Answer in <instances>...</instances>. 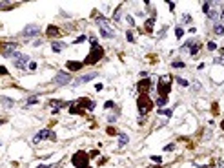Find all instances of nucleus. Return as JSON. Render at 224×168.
Segmentation results:
<instances>
[{"mask_svg":"<svg viewBox=\"0 0 224 168\" xmlns=\"http://www.w3.org/2000/svg\"><path fill=\"white\" fill-rule=\"evenodd\" d=\"M97 24H99V29H100V35H102L104 38H113V37H115V31H113V28L109 26V22H108V18H106V17L99 15V17H97Z\"/></svg>","mask_w":224,"mask_h":168,"instance_id":"1","label":"nucleus"},{"mask_svg":"<svg viewBox=\"0 0 224 168\" xmlns=\"http://www.w3.org/2000/svg\"><path fill=\"white\" fill-rule=\"evenodd\" d=\"M102 57H104V48H102V46H97V44H93V48H91V51H89V55L84 59V64H95V62H99Z\"/></svg>","mask_w":224,"mask_h":168,"instance_id":"2","label":"nucleus"},{"mask_svg":"<svg viewBox=\"0 0 224 168\" xmlns=\"http://www.w3.org/2000/svg\"><path fill=\"white\" fill-rule=\"evenodd\" d=\"M71 163L77 168H89V155L84 150H79L77 154L71 157Z\"/></svg>","mask_w":224,"mask_h":168,"instance_id":"3","label":"nucleus"},{"mask_svg":"<svg viewBox=\"0 0 224 168\" xmlns=\"http://www.w3.org/2000/svg\"><path fill=\"white\" fill-rule=\"evenodd\" d=\"M137 106H138V112H140V115H146L149 110L153 108V101L149 99L148 93H146V95H138V99H137Z\"/></svg>","mask_w":224,"mask_h":168,"instance_id":"4","label":"nucleus"},{"mask_svg":"<svg viewBox=\"0 0 224 168\" xmlns=\"http://www.w3.org/2000/svg\"><path fill=\"white\" fill-rule=\"evenodd\" d=\"M157 90H158V93H161L162 97H166L168 93L171 91V79H166V77L158 79V82H157Z\"/></svg>","mask_w":224,"mask_h":168,"instance_id":"5","label":"nucleus"},{"mask_svg":"<svg viewBox=\"0 0 224 168\" xmlns=\"http://www.w3.org/2000/svg\"><path fill=\"white\" fill-rule=\"evenodd\" d=\"M44 139H49V141H57V135L55 132H51V130H40L35 137H33V143H40V141H44Z\"/></svg>","mask_w":224,"mask_h":168,"instance_id":"6","label":"nucleus"},{"mask_svg":"<svg viewBox=\"0 0 224 168\" xmlns=\"http://www.w3.org/2000/svg\"><path fill=\"white\" fill-rule=\"evenodd\" d=\"M53 82L57 84V86H64V84H69L71 82V75L68 71H58L57 75H55V79H53Z\"/></svg>","mask_w":224,"mask_h":168,"instance_id":"7","label":"nucleus"},{"mask_svg":"<svg viewBox=\"0 0 224 168\" xmlns=\"http://www.w3.org/2000/svg\"><path fill=\"white\" fill-rule=\"evenodd\" d=\"M73 104H75V106H80V110L86 108L88 112H91V110L95 108V102H93V101H89V99H79V101H75Z\"/></svg>","mask_w":224,"mask_h":168,"instance_id":"8","label":"nucleus"},{"mask_svg":"<svg viewBox=\"0 0 224 168\" xmlns=\"http://www.w3.org/2000/svg\"><path fill=\"white\" fill-rule=\"evenodd\" d=\"M29 62H31V60H29V57H27V55L20 53V55H18V59L15 60V66H17L18 70H26V66H29Z\"/></svg>","mask_w":224,"mask_h":168,"instance_id":"9","label":"nucleus"},{"mask_svg":"<svg viewBox=\"0 0 224 168\" xmlns=\"http://www.w3.org/2000/svg\"><path fill=\"white\" fill-rule=\"evenodd\" d=\"M38 26L37 24H27L24 29H22V35L24 37H35V35H38Z\"/></svg>","mask_w":224,"mask_h":168,"instance_id":"10","label":"nucleus"},{"mask_svg":"<svg viewBox=\"0 0 224 168\" xmlns=\"http://www.w3.org/2000/svg\"><path fill=\"white\" fill-rule=\"evenodd\" d=\"M149 79L146 77V79H140L138 80V84H137V88H138V91H140V95H146V93L149 91Z\"/></svg>","mask_w":224,"mask_h":168,"instance_id":"11","label":"nucleus"},{"mask_svg":"<svg viewBox=\"0 0 224 168\" xmlns=\"http://www.w3.org/2000/svg\"><path fill=\"white\" fill-rule=\"evenodd\" d=\"M66 66H68L69 71H79V70H82L84 62H79V60H68V62H66Z\"/></svg>","mask_w":224,"mask_h":168,"instance_id":"12","label":"nucleus"},{"mask_svg":"<svg viewBox=\"0 0 224 168\" xmlns=\"http://www.w3.org/2000/svg\"><path fill=\"white\" fill-rule=\"evenodd\" d=\"M95 77H99V73H95V71H91V73H86L84 77H80L79 80H77V84H84V82H89V80H93Z\"/></svg>","mask_w":224,"mask_h":168,"instance_id":"13","label":"nucleus"},{"mask_svg":"<svg viewBox=\"0 0 224 168\" xmlns=\"http://www.w3.org/2000/svg\"><path fill=\"white\" fill-rule=\"evenodd\" d=\"M0 102H2L6 108H13L15 106V101L9 99V97H6V95H0Z\"/></svg>","mask_w":224,"mask_h":168,"instance_id":"14","label":"nucleus"},{"mask_svg":"<svg viewBox=\"0 0 224 168\" xmlns=\"http://www.w3.org/2000/svg\"><path fill=\"white\" fill-rule=\"evenodd\" d=\"M64 48H66V44H64V42H55V40L51 42V49L55 51V53H60Z\"/></svg>","mask_w":224,"mask_h":168,"instance_id":"15","label":"nucleus"},{"mask_svg":"<svg viewBox=\"0 0 224 168\" xmlns=\"http://www.w3.org/2000/svg\"><path fill=\"white\" fill-rule=\"evenodd\" d=\"M48 35H49V37H58L60 31H58L57 26H48Z\"/></svg>","mask_w":224,"mask_h":168,"instance_id":"16","label":"nucleus"},{"mask_svg":"<svg viewBox=\"0 0 224 168\" xmlns=\"http://www.w3.org/2000/svg\"><path fill=\"white\" fill-rule=\"evenodd\" d=\"M153 24H155V17L148 18V22H146V31H148V33H151V31H153Z\"/></svg>","mask_w":224,"mask_h":168,"instance_id":"17","label":"nucleus"},{"mask_svg":"<svg viewBox=\"0 0 224 168\" xmlns=\"http://www.w3.org/2000/svg\"><path fill=\"white\" fill-rule=\"evenodd\" d=\"M199 48H200L199 42H191V46H189V53H191V55H195L197 51H199Z\"/></svg>","mask_w":224,"mask_h":168,"instance_id":"18","label":"nucleus"},{"mask_svg":"<svg viewBox=\"0 0 224 168\" xmlns=\"http://www.w3.org/2000/svg\"><path fill=\"white\" fill-rule=\"evenodd\" d=\"M213 31H215L219 37H224V26L222 24H215V29H213Z\"/></svg>","mask_w":224,"mask_h":168,"instance_id":"19","label":"nucleus"},{"mask_svg":"<svg viewBox=\"0 0 224 168\" xmlns=\"http://www.w3.org/2000/svg\"><path fill=\"white\" fill-rule=\"evenodd\" d=\"M127 143V135L126 133H119V146H126Z\"/></svg>","mask_w":224,"mask_h":168,"instance_id":"20","label":"nucleus"},{"mask_svg":"<svg viewBox=\"0 0 224 168\" xmlns=\"http://www.w3.org/2000/svg\"><path fill=\"white\" fill-rule=\"evenodd\" d=\"M171 66H173V68H184L186 64H184L182 60H173V62H171Z\"/></svg>","mask_w":224,"mask_h":168,"instance_id":"21","label":"nucleus"},{"mask_svg":"<svg viewBox=\"0 0 224 168\" xmlns=\"http://www.w3.org/2000/svg\"><path fill=\"white\" fill-rule=\"evenodd\" d=\"M166 102H168V97H158L157 99V106H164Z\"/></svg>","mask_w":224,"mask_h":168,"instance_id":"22","label":"nucleus"},{"mask_svg":"<svg viewBox=\"0 0 224 168\" xmlns=\"http://www.w3.org/2000/svg\"><path fill=\"white\" fill-rule=\"evenodd\" d=\"M182 35H184V29H182V28H177V29H175V37H177V38H182Z\"/></svg>","mask_w":224,"mask_h":168,"instance_id":"23","label":"nucleus"},{"mask_svg":"<svg viewBox=\"0 0 224 168\" xmlns=\"http://www.w3.org/2000/svg\"><path fill=\"white\" fill-rule=\"evenodd\" d=\"M161 115H166V117H171V113H173V110H161L158 112Z\"/></svg>","mask_w":224,"mask_h":168,"instance_id":"24","label":"nucleus"},{"mask_svg":"<svg viewBox=\"0 0 224 168\" xmlns=\"http://www.w3.org/2000/svg\"><path fill=\"white\" fill-rule=\"evenodd\" d=\"M182 22H186V24H189V22H191V15H188V13H184V15H182Z\"/></svg>","mask_w":224,"mask_h":168,"instance_id":"25","label":"nucleus"},{"mask_svg":"<svg viewBox=\"0 0 224 168\" xmlns=\"http://www.w3.org/2000/svg\"><path fill=\"white\" fill-rule=\"evenodd\" d=\"M126 38H127V42H133V40H135V37H133V31H127V33H126Z\"/></svg>","mask_w":224,"mask_h":168,"instance_id":"26","label":"nucleus"},{"mask_svg":"<svg viewBox=\"0 0 224 168\" xmlns=\"http://www.w3.org/2000/svg\"><path fill=\"white\" fill-rule=\"evenodd\" d=\"M104 108H106V110H111V108H115V102H111V101H108V102H106V104H104Z\"/></svg>","mask_w":224,"mask_h":168,"instance_id":"27","label":"nucleus"},{"mask_svg":"<svg viewBox=\"0 0 224 168\" xmlns=\"http://www.w3.org/2000/svg\"><path fill=\"white\" fill-rule=\"evenodd\" d=\"M210 4L211 2H204V6H202V11L204 13H210Z\"/></svg>","mask_w":224,"mask_h":168,"instance_id":"28","label":"nucleus"},{"mask_svg":"<svg viewBox=\"0 0 224 168\" xmlns=\"http://www.w3.org/2000/svg\"><path fill=\"white\" fill-rule=\"evenodd\" d=\"M208 15H210V18H211V20H217V18H219V15H217V11H210Z\"/></svg>","mask_w":224,"mask_h":168,"instance_id":"29","label":"nucleus"},{"mask_svg":"<svg viewBox=\"0 0 224 168\" xmlns=\"http://www.w3.org/2000/svg\"><path fill=\"white\" fill-rule=\"evenodd\" d=\"M208 49L215 51V49H217V44H215V42H208Z\"/></svg>","mask_w":224,"mask_h":168,"instance_id":"30","label":"nucleus"},{"mask_svg":"<svg viewBox=\"0 0 224 168\" xmlns=\"http://www.w3.org/2000/svg\"><path fill=\"white\" fill-rule=\"evenodd\" d=\"M177 82L180 84V86H188V80H184V79H180V77H177Z\"/></svg>","mask_w":224,"mask_h":168,"instance_id":"31","label":"nucleus"},{"mask_svg":"<svg viewBox=\"0 0 224 168\" xmlns=\"http://www.w3.org/2000/svg\"><path fill=\"white\" fill-rule=\"evenodd\" d=\"M37 102H38V99H37V97H31V99H27V102H26V104H37Z\"/></svg>","mask_w":224,"mask_h":168,"instance_id":"32","label":"nucleus"},{"mask_svg":"<svg viewBox=\"0 0 224 168\" xmlns=\"http://www.w3.org/2000/svg\"><path fill=\"white\" fill-rule=\"evenodd\" d=\"M37 168H57L55 164H40V166H37Z\"/></svg>","mask_w":224,"mask_h":168,"instance_id":"33","label":"nucleus"},{"mask_svg":"<svg viewBox=\"0 0 224 168\" xmlns=\"http://www.w3.org/2000/svg\"><path fill=\"white\" fill-rule=\"evenodd\" d=\"M60 104H64L62 101H51V106H60Z\"/></svg>","mask_w":224,"mask_h":168,"instance_id":"34","label":"nucleus"},{"mask_svg":"<svg viewBox=\"0 0 224 168\" xmlns=\"http://www.w3.org/2000/svg\"><path fill=\"white\" fill-rule=\"evenodd\" d=\"M151 161H155V163H162V159H161V157H157V155H151Z\"/></svg>","mask_w":224,"mask_h":168,"instance_id":"35","label":"nucleus"},{"mask_svg":"<svg viewBox=\"0 0 224 168\" xmlns=\"http://www.w3.org/2000/svg\"><path fill=\"white\" fill-rule=\"evenodd\" d=\"M84 40H86V35H80L79 38H75V42H84Z\"/></svg>","mask_w":224,"mask_h":168,"instance_id":"36","label":"nucleus"},{"mask_svg":"<svg viewBox=\"0 0 224 168\" xmlns=\"http://www.w3.org/2000/svg\"><path fill=\"white\" fill-rule=\"evenodd\" d=\"M215 62H217V64H224V57H217Z\"/></svg>","mask_w":224,"mask_h":168,"instance_id":"37","label":"nucleus"},{"mask_svg":"<svg viewBox=\"0 0 224 168\" xmlns=\"http://www.w3.org/2000/svg\"><path fill=\"white\" fill-rule=\"evenodd\" d=\"M173 148H175V144H168V146H166V148H164V150H166V152H171Z\"/></svg>","mask_w":224,"mask_h":168,"instance_id":"38","label":"nucleus"},{"mask_svg":"<svg viewBox=\"0 0 224 168\" xmlns=\"http://www.w3.org/2000/svg\"><path fill=\"white\" fill-rule=\"evenodd\" d=\"M0 75H7V70L4 66H0Z\"/></svg>","mask_w":224,"mask_h":168,"instance_id":"39","label":"nucleus"},{"mask_svg":"<svg viewBox=\"0 0 224 168\" xmlns=\"http://www.w3.org/2000/svg\"><path fill=\"white\" fill-rule=\"evenodd\" d=\"M27 68H29V70H37V62H29Z\"/></svg>","mask_w":224,"mask_h":168,"instance_id":"40","label":"nucleus"},{"mask_svg":"<svg viewBox=\"0 0 224 168\" xmlns=\"http://www.w3.org/2000/svg\"><path fill=\"white\" fill-rule=\"evenodd\" d=\"M168 7H169V9L173 11V9H175V4H173V2H168Z\"/></svg>","mask_w":224,"mask_h":168,"instance_id":"41","label":"nucleus"},{"mask_svg":"<svg viewBox=\"0 0 224 168\" xmlns=\"http://www.w3.org/2000/svg\"><path fill=\"white\" fill-rule=\"evenodd\" d=\"M220 18H222V22H224V9H222V15H220Z\"/></svg>","mask_w":224,"mask_h":168,"instance_id":"42","label":"nucleus"},{"mask_svg":"<svg viewBox=\"0 0 224 168\" xmlns=\"http://www.w3.org/2000/svg\"><path fill=\"white\" fill-rule=\"evenodd\" d=\"M220 126H222V130H224V121H222V124H220Z\"/></svg>","mask_w":224,"mask_h":168,"instance_id":"43","label":"nucleus"},{"mask_svg":"<svg viewBox=\"0 0 224 168\" xmlns=\"http://www.w3.org/2000/svg\"><path fill=\"white\" fill-rule=\"evenodd\" d=\"M2 122H4V121H0V124H2Z\"/></svg>","mask_w":224,"mask_h":168,"instance_id":"44","label":"nucleus"},{"mask_svg":"<svg viewBox=\"0 0 224 168\" xmlns=\"http://www.w3.org/2000/svg\"><path fill=\"white\" fill-rule=\"evenodd\" d=\"M222 53H224V49H222Z\"/></svg>","mask_w":224,"mask_h":168,"instance_id":"45","label":"nucleus"}]
</instances>
